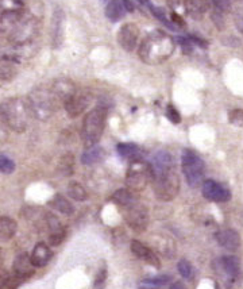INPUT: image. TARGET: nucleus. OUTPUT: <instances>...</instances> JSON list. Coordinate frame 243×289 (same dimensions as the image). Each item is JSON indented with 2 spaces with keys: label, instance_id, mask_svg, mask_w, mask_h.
Masks as SVG:
<instances>
[{
  "label": "nucleus",
  "instance_id": "obj_36",
  "mask_svg": "<svg viewBox=\"0 0 243 289\" xmlns=\"http://www.w3.org/2000/svg\"><path fill=\"white\" fill-rule=\"evenodd\" d=\"M150 10H151V14L154 15L155 18L159 19V21H161L162 23H165V25H166V26L169 27V29H173V26L170 25V22H169L168 19H166V17H165V11H164V10L159 9V7H154V6H151Z\"/></svg>",
  "mask_w": 243,
  "mask_h": 289
},
{
  "label": "nucleus",
  "instance_id": "obj_3",
  "mask_svg": "<svg viewBox=\"0 0 243 289\" xmlns=\"http://www.w3.org/2000/svg\"><path fill=\"white\" fill-rule=\"evenodd\" d=\"M31 116L27 99L10 98L0 103V118L6 126L15 133L26 131Z\"/></svg>",
  "mask_w": 243,
  "mask_h": 289
},
{
  "label": "nucleus",
  "instance_id": "obj_32",
  "mask_svg": "<svg viewBox=\"0 0 243 289\" xmlns=\"http://www.w3.org/2000/svg\"><path fill=\"white\" fill-rule=\"evenodd\" d=\"M15 170V164L11 158L6 156H0V173L10 174Z\"/></svg>",
  "mask_w": 243,
  "mask_h": 289
},
{
  "label": "nucleus",
  "instance_id": "obj_17",
  "mask_svg": "<svg viewBox=\"0 0 243 289\" xmlns=\"http://www.w3.org/2000/svg\"><path fill=\"white\" fill-rule=\"evenodd\" d=\"M221 270L224 271L225 276L230 277L231 281H238L240 278V262L234 255H225L219 259Z\"/></svg>",
  "mask_w": 243,
  "mask_h": 289
},
{
  "label": "nucleus",
  "instance_id": "obj_21",
  "mask_svg": "<svg viewBox=\"0 0 243 289\" xmlns=\"http://www.w3.org/2000/svg\"><path fill=\"white\" fill-rule=\"evenodd\" d=\"M49 205L64 215H72L75 212V207H73V204L68 200L67 197H64L62 195L54 196L53 199L49 201Z\"/></svg>",
  "mask_w": 243,
  "mask_h": 289
},
{
  "label": "nucleus",
  "instance_id": "obj_5",
  "mask_svg": "<svg viewBox=\"0 0 243 289\" xmlns=\"http://www.w3.org/2000/svg\"><path fill=\"white\" fill-rule=\"evenodd\" d=\"M107 111L106 108L97 107L93 108L92 111H89L84 118L83 122V131H81V137H83V142L87 149L93 147L102 137L103 130L106 126Z\"/></svg>",
  "mask_w": 243,
  "mask_h": 289
},
{
  "label": "nucleus",
  "instance_id": "obj_6",
  "mask_svg": "<svg viewBox=\"0 0 243 289\" xmlns=\"http://www.w3.org/2000/svg\"><path fill=\"white\" fill-rule=\"evenodd\" d=\"M181 164L186 182L189 184L190 187L196 188L199 187L200 184H203L205 165H204V161L193 150L182 151Z\"/></svg>",
  "mask_w": 243,
  "mask_h": 289
},
{
  "label": "nucleus",
  "instance_id": "obj_18",
  "mask_svg": "<svg viewBox=\"0 0 243 289\" xmlns=\"http://www.w3.org/2000/svg\"><path fill=\"white\" fill-rule=\"evenodd\" d=\"M52 255H53V253H52L50 247L44 242H40L31 251V262L36 267H44L52 259Z\"/></svg>",
  "mask_w": 243,
  "mask_h": 289
},
{
  "label": "nucleus",
  "instance_id": "obj_8",
  "mask_svg": "<svg viewBox=\"0 0 243 289\" xmlns=\"http://www.w3.org/2000/svg\"><path fill=\"white\" fill-rule=\"evenodd\" d=\"M37 32V21L34 19H23L22 15L15 22H13V27L10 30L9 40L13 44L25 45L30 42Z\"/></svg>",
  "mask_w": 243,
  "mask_h": 289
},
{
  "label": "nucleus",
  "instance_id": "obj_45",
  "mask_svg": "<svg viewBox=\"0 0 243 289\" xmlns=\"http://www.w3.org/2000/svg\"><path fill=\"white\" fill-rule=\"evenodd\" d=\"M6 280H7V274L2 270L0 271V289L6 288Z\"/></svg>",
  "mask_w": 243,
  "mask_h": 289
},
{
  "label": "nucleus",
  "instance_id": "obj_4",
  "mask_svg": "<svg viewBox=\"0 0 243 289\" xmlns=\"http://www.w3.org/2000/svg\"><path fill=\"white\" fill-rule=\"evenodd\" d=\"M31 115L40 120H48L58 108V100L50 88L38 87L33 89L27 98Z\"/></svg>",
  "mask_w": 243,
  "mask_h": 289
},
{
  "label": "nucleus",
  "instance_id": "obj_35",
  "mask_svg": "<svg viewBox=\"0 0 243 289\" xmlns=\"http://www.w3.org/2000/svg\"><path fill=\"white\" fill-rule=\"evenodd\" d=\"M65 235H67V231L62 230V231L57 232H50V236H49V243L52 246H60L65 239Z\"/></svg>",
  "mask_w": 243,
  "mask_h": 289
},
{
  "label": "nucleus",
  "instance_id": "obj_22",
  "mask_svg": "<svg viewBox=\"0 0 243 289\" xmlns=\"http://www.w3.org/2000/svg\"><path fill=\"white\" fill-rule=\"evenodd\" d=\"M126 10H124L122 0H111L110 3L106 7V15L107 18L112 21V22H118L123 18Z\"/></svg>",
  "mask_w": 243,
  "mask_h": 289
},
{
  "label": "nucleus",
  "instance_id": "obj_10",
  "mask_svg": "<svg viewBox=\"0 0 243 289\" xmlns=\"http://www.w3.org/2000/svg\"><path fill=\"white\" fill-rule=\"evenodd\" d=\"M201 192L207 200L215 201V203H225L231 199V192L213 180H205L203 182Z\"/></svg>",
  "mask_w": 243,
  "mask_h": 289
},
{
  "label": "nucleus",
  "instance_id": "obj_23",
  "mask_svg": "<svg viewBox=\"0 0 243 289\" xmlns=\"http://www.w3.org/2000/svg\"><path fill=\"white\" fill-rule=\"evenodd\" d=\"M104 157H106V151L103 147L93 146L87 149V151L81 156V162L84 165H93L100 162Z\"/></svg>",
  "mask_w": 243,
  "mask_h": 289
},
{
  "label": "nucleus",
  "instance_id": "obj_31",
  "mask_svg": "<svg viewBox=\"0 0 243 289\" xmlns=\"http://www.w3.org/2000/svg\"><path fill=\"white\" fill-rule=\"evenodd\" d=\"M45 220H46V226H48V228L50 230V232H57L65 230V228L62 227L60 219H58L56 215L46 214L45 215Z\"/></svg>",
  "mask_w": 243,
  "mask_h": 289
},
{
  "label": "nucleus",
  "instance_id": "obj_41",
  "mask_svg": "<svg viewBox=\"0 0 243 289\" xmlns=\"http://www.w3.org/2000/svg\"><path fill=\"white\" fill-rule=\"evenodd\" d=\"M7 138H9V127L0 118V145H3L7 141Z\"/></svg>",
  "mask_w": 243,
  "mask_h": 289
},
{
  "label": "nucleus",
  "instance_id": "obj_20",
  "mask_svg": "<svg viewBox=\"0 0 243 289\" xmlns=\"http://www.w3.org/2000/svg\"><path fill=\"white\" fill-rule=\"evenodd\" d=\"M18 224L9 216H0V242H7L15 235Z\"/></svg>",
  "mask_w": 243,
  "mask_h": 289
},
{
  "label": "nucleus",
  "instance_id": "obj_30",
  "mask_svg": "<svg viewBox=\"0 0 243 289\" xmlns=\"http://www.w3.org/2000/svg\"><path fill=\"white\" fill-rule=\"evenodd\" d=\"M56 17H57V21H54V32H53V38H54V45L56 46H60L62 42V13H56Z\"/></svg>",
  "mask_w": 243,
  "mask_h": 289
},
{
  "label": "nucleus",
  "instance_id": "obj_1",
  "mask_svg": "<svg viewBox=\"0 0 243 289\" xmlns=\"http://www.w3.org/2000/svg\"><path fill=\"white\" fill-rule=\"evenodd\" d=\"M151 181L157 199L161 201H172L180 191V178L174 170L173 157L168 151H159L153 158Z\"/></svg>",
  "mask_w": 243,
  "mask_h": 289
},
{
  "label": "nucleus",
  "instance_id": "obj_2",
  "mask_svg": "<svg viewBox=\"0 0 243 289\" xmlns=\"http://www.w3.org/2000/svg\"><path fill=\"white\" fill-rule=\"evenodd\" d=\"M174 52V40L161 32L151 33L142 41L139 57L143 63L157 65L166 61Z\"/></svg>",
  "mask_w": 243,
  "mask_h": 289
},
{
  "label": "nucleus",
  "instance_id": "obj_33",
  "mask_svg": "<svg viewBox=\"0 0 243 289\" xmlns=\"http://www.w3.org/2000/svg\"><path fill=\"white\" fill-rule=\"evenodd\" d=\"M177 267H178V271H180V274H181L184 278H190L192 274H193L192 265H190L189 261H186V259H181V261H178Z\"/></svg>",
  "mask_w": 243,
  "mask_h": 289
},
{
  "label": "nucleus",
  "instance_id": "obj_16",
  "mask_svg": "<svg viewBox=\"0 0 243 289\" xmlns=\"http://www.w3.org/2000/svg\"><path fill=\"white\" fill-rule=\"evenodd\" d=\"M216 240L223 249L228 250V251H235L240 246V236L232 228H227V230L217 232Z\"/></svg>",
  "mask_w": 243,
  "mask_h": 289
},
{
  "label": "nucleus",
  "instance_id": "obj_9",
  "mask_svg": "<svg viewBox=\"0 0 243 289\" xmlns=\"http://www.w3.org/2000/svg\"><path fill=\"white\" fill-rule=\"evenodd\" d=\"M124 219L128 223V226L133 228L134 231L143 232L147 228L149 224V212L145 205L139 204V203H134L131 205L123 207Z\"/></svg>",
  "mask_w": 243,
  "mask_h": 289
},
{
  "label": "nucleus",
  "instance_id": "obj_29",
  "mask_svg": "<svg viewBox=\"0 0 243 289\" xmlns=\"http://www.w3.org/2000/svg\"><path fill=\"white\" fill-rule=\"evenodd\" d=\"M58 169L64 176H71L75 170V157L71 153H68L65 156H62L60 160V165H58Z\"/></svg>",
  "mask_w": 243,
  "mask_h": 289
},
{
  "label": "nucleus",
  "instance_id": "obj_14",
  "mask_svg": "<svg viewBox=\"0 0 243 289\" xmlns=\"http://www.w3.org/2000/svg\"><path fill=\"white\" fill-rule=\"evenodd\" d=\"M13 273L15 276L21 277L23 281L31 277L36 273V266L31 262L30 255L27 253L19 254L18 257L14 259Z\"/></svg>",
  "mask_w": 243,
  "mask_h": 289
},
{
  "label": "nucleus",
  "instance_id": "obj_48",
  "mask_svg": "<svg viewBox=\"0 0 243 289\" xmlns=\"http://www.w3.org/2000/svg\"><path fill=\"white\" fill-rule=\"evenodd\" d=\"M137 2H138V3H141L142 6H146V7H149V9L151 7V3L149 2V0H137Z\"/></svg>",
  "mask_w": 243,
  "mask_h": 289
},
{
  "label": "nucleus",
  "instance_id": "obj_34",
  "mask_svg": "<svg viewBox=\"0 0 243 289\" xmlns=\"http://www.w3.org/2000/svg\"><path fill=\"white\" fill-rule=\"evenodd\" d=\"M228 122L231 125L243 127V110H232L228 112Z\"/></svg>",
  "mask_w": 243,
  "mask_h": 289
},
{
  "label": "nucleus",
  "instance_id": "obj_26",
  "mask_svg": "<svg viewBox=\"0 0 243 289\" xmlns=\"http://www.w3.org/2000/svg\"><path fill=\"white\" fill-rule=\"evenodd\" d=\"M118 153L120 157L127 158V160H138L141 154V149L135 143H119L118 145Z\"/></svg>",
  "mask_w": 243,
  "mask_h": 289
},
{
  "label": "nucleus",
  "instance_id": "obj_42",
  "mask_svg": "<svg viewBox=\"0 0 243 289\" xmlns=\"http://www.w3.org/2000/svg\"><path fill=\"white\" fill-rule=\"evenodd\" d=\"M188 40H189L190 42H193V44H197L199 46H201V48H207V42L203 40H200V38H197V37L190 36V37H188Z\"/></svg>",
  "mask_w": 243,
  "mask_h": 289
},
{
  "label": "nucleus",
  "instance_id": "obj_27",
  "mask_svg": "<svg viewBox=\"0 0 243 289\" xmlns=\"http://www.w3.org/2000/svg\"><path fill=\"white\" fill-rule=\"evenodd\" d=\"M68 196L76 201H84L88 197V193L85 191V188L79 184V182H71L68 185Z\"/></svg>",
  "mask_w": 243,
  "mask_h": 289
},
{
  "label": "nucleus",
  "instance_id": "obj_38",
  "mask_svg": "<svg viewBox=\"0 0 243 289\" xmlns=\"http://www.w3.org/2000/svg\"><path fill=\"white\" fill-rule=\"evenodd\" d=\"M174 42L181 46V49L184 53H190L192 52V42H190L188 38H184V37H176Z\"/></svg>",
  "mask_w": 243,
  "mask_h": 289
},
{
  "label": "nucleus",
  "instance_id": "obj_25",
  "mask_svg": "<svg viewBox=\"0 0 243 289\" xmlns=\"http://www.w3.org/2000/svg\"><path fill=\"white\" fill-rule=\"evenodd\" d=\"M172 281L169 276H157L145 278L139 282V289H161Z\"/></svg>",
  "mask_w": 243,
  "mask_h": 289
},
{
  "label": "nucleus",
  "instance_id": "obj_39",
  "mask_svg": "<svg viewBox=\"0 0 243 289\" xmlns=\"http://www.w3.org/2000/svg\"><path fill=\"white\" fill-rule=\"evenodd\" d=\"M106 280H107V269L106 267H102V269L99 270V273H97L96 280H95V286H96L97 289H102L104 282H106Z\"/></svg>",
  "mask_w": 243,
  "mask_h": 289
},
{
  "label": "nucleus",
  "instance_id": "obj_46",
  "mask_svg": "<svg viewBox=\"0 0 243 289\" xmlns=\"http://www.w3.org/2000/svg\"><path fill=\"white\" fill-rule=\"evenodd\" d=\"M170 289H185V286H184L182 282H178V281H177V282H174V284L170 286Z\"/></svg>",
  "mask_w": 243,
  "mask_h": 289
},
{
  "label": "nucleus",
  "instance_id": "obj_43",
  "mask_svg": "<svg viewBox=\"0 0 243 289\" xmlns=\"http://www.w3.org/2000/svg\"><path fill=\"white\" fill-rule=\"evenodd\" d=\"M122 5H123L124 10H126L127 13H134L135 7H134V5L130 2V0H122Z\"/></svg>",
  "mask_w": 243,
  "mask_h": 289
},
{
  "label": "nucleus",
  "instance_id": "obj_50",
  "mask_svg": "<svg viewBox=\"0 0 243 289\" xmlns=\"http://www.w3.org/2000/svg\"><path fill=\"white\" fill-rule=\"evenodd\" d=\"M228 289H230V288H228Z\"/></svg>",
  "mask_w": 243,
  "mask_h": 289
},
{
  "label": "nucleus",
  "instance_id": "obj_11",
  "mask_svg": "<svg viewBox=\"0 0 243 289\" xmlns=\"http://www.w3.org/2000/svg\"><path fill=\"white\" fill-rule=\"evenodd\" d=\"M92 98H91V94L88 92H76L71 99H68L67 102L64 103V107H65V111L71 118H76V116L81 115L83 112L87 110V107L89 106Z\"/></svg>",
  "mask_w": 243,
  "mask_h": 289
},
{
  "label": "nucleus",
  "instance_id": "obj_28",
  "mask_svg": "<svg viewBox=\"0 0 243 289\" xmlns=\"http://www.w3.org/2000/svg\"><path fill=\"white\" fill-rule=\"evenodd\" d=\"M185 11L192 18L200 19L204 14V7L200 0H185Z\"/></svg>",
  "mask_w": 243,
  "mask_h": 289
},
{
  "label": "nucleus",
  "instance_id": "obj_44",
  "mask_svg": "<svg viewBox=\"0 0 243 289\" xmlns=\"http://www.w3.org/2000/svg\"><path fill=\"white\" fill-rule=\"evenodd\" d=\"M172 21L176 23V25H178V26H184V25H185L181 17H180V15H177V14H172Z\"/></svg>",
  "mask_w": 243,
  "mask_h": 289
},
{
  "label": "nucleus",
  "instance_id": "obj_24",
  "mask_svg": "<svg viewBox=\"0 0 243 289\" xmlns=\"http://www.w3.org/2000/svg\"><path fill=\"white\" fill-rule=\"evenodd\" d=\"M111 200L118 205L127 207V205L137 203V197L134 195V192L130 191V189H118V191L112 195Z\"/></svg>",
  "mask_w": 243,
  "mask_h": 289
},
{
  "label": "nucleus",
  "instance_id": "obj_15",
  "mask_svg": "<svg viewBox=\"0 0 243 289\" xmlns=\"http://www.w3.org/2000/svg\"><path fill=\"white\" fill-rule=\"evenodd\" d=\"M130 249H131V251H133L139 259H143L145 262H147L149 265H151V266L161 267V261H159V258L155 255L154 251H153L150 247L143 245L139 240H133Z\"/></svg>",
  "mask_w": 243,
  "mask_h": 289
},
{
  "label": "nucleus",
  "instance_id": "obj_49",
  "mask_svg": "<svg viewBox=\"0 0 243 289\" xmlns=\"http://www.w3.org/2000/svg\"><path fill=\"white\" fill-rule=\"evenodd\" d=\"M2 267H3V250L0 249V271L3 270Z\"/></svg>",
  "mask_w": 243,
  "mask_h": 289
},
{
  "label": "nucleus",
  "instance_id": "obj_47",
  "mask_svg": "<svg viewBox=\"0 0 243 289\" xmlns=\"http://www.w3.org/2000/svg\"><path fill=\"white\" fill-rule=\"evenodd\" d=\"M166 2H168V5L170 6L172 9H174V7L180 5V0H166Z\"/></svg>",
  "mask_w": 243,
  "mask_h": 289
},
{
  "label": "nucleus",
  "instance_id": "obj_37",
  "mask_svg": "<svg viewBox=\"0 0 243 289\" xmlns=\"http://www.w3.org/2000/svg\"><path fill=\"white\" fill-rule=\"evenodd\" d=\"M166 116H168V119L170 120L172 123H174V125L181 122V115H180V112L177 111L176 108L173 107V106H170V104H169L168 108H166Z\"/></svg>",
  "mask_w": 243,
  "mask_h": 289
},
{
  "label": "nucleus",
  "instance_id": "obj_13",
  "mask_svg": "<svg viewBox=\"0 0 243 289\" xmlns=\"http://www.w3.org/2000/svg\"><path fill=\"white\" fill-rule=\"evenodd\" d=\"M50 89H52V92H53V95L58 100V103H62V104L77 92L75 83L69 80V79H65V77L57 79Z\"/></svg>",
  "mask_w": 243,
  "mask_h": 289
},
{
  "label": "nucleus",
  "instance_id": "obj_19",
  "mask_svg": "<svg viewBox=\"0 0 243 289\" xmlns=\"http://www.w3.org/2000/svg\"><path fill=\"white\" fill-rule=\"evenodd\" d=\"M18 75V65L11 57H2L0 58V80L2 81H11Z\"/></svg>",
  "mask_w": 243,
  "mask_h": 289
},
{
  "label": "nucleus",
  "instance_id": "obj_12",
  "mask_svg": "<svg viewBox=\"0 0 243 289\" xmlns=\"http://www.w3.org/2000/svg\"><path fill=\"white\" fill-rule=\"evenodd\" d=\"M138 37H139V29L137 25L127 23L120 27L119 34H118V42L126 52H133L137 48Z\"/></svg>",
  "mask_w": 243,
  "mask_h": 289
},
{
  "label": "nucleus",
  "instance_id": "obj_40",
  "mask_svg": "<svg viewBox=\"0 0 243 289\" xmlns=\"http://www.w3.org/2000/svg\"><path fill=\"white\" fill-rule=\"evenodd\" d=\"M211 2H212L213 6H215L219 11H221V13H225V11H228V10L231 9L230 0H211Z\"/></svg>",
  "mask_w": 243,
  "mask_h": 289
},
{
  "label": "nucleus",
  "instance_id": "obj_7",
  "mask_svg": "<svg viewBox=\"0 0 243 289\" xmlns=\"http://www.w3.org/2000/svg\"><path fill=\"white\" fill-rule=\"evenodd\" d=\"M151 181V166L145 161L134 160L128 166L126 174V185L130 191H143Z\"/></svg>",
  "mask_w": 243,
  "mask_h": 289
}]
</instances>
